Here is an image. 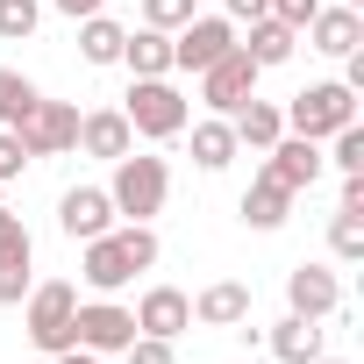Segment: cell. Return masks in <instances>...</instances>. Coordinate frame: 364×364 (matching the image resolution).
<instances>
[{
	"label": "cell",
	"instance_id": "obj_19",
	"mask_svg": "<svg viewBox=\"0 0 364 364\" xmlns=\"http://www.w3.org/2000/svg\"><path fill=\"white\" fill-rule=\"evenodd\" d=\"M122 65L136 79H171V36L164 29H129L122 36Z\"/></svg>",
	"mask_w": 364,
	"mask_h": 364
},
{
	"label": "cell",
	"instance_id": "obj_29",
	"mask_svg": "<svg viewBox=\"0 0 364 364\" xmlns=\"http://www.w3.org/2000/svg\"><path fill=\"white\" fill-rule=\"evenodd\" d=\"M193 15H200L193 0H143V29H164V36H171V29H186Z\"/></svg>",
	"mask_w": 364,
	"mask_h": 364
},
{
	"label": "cell",
	"instance_id": "obj_13",
	"mask_svg": "<svg viewBox=\"0 0 364 364\" xmlns=\"http://www.w3.org/2000/svg\"><path fill=\"white\" fill-rule=\"evenodd\" d=\"M129 314H136V336H164V343H178V336L193 328V300L178 293V286H150Z\"/></svg>",
	"mask_w": 364,
	"mask_h": 364
},
{
	"label": "cell",
	"instance_id": "obj_14",
	"mask_svg": "<svg viewBox=\"0 0 364 364\" xmlns=\"http://www.w3.org/2000/svg\"><path fill=\"white\" fill-rule=\"evenodd\" d=\"M29 264H36V243H29V229L8 215V222H0V307H22L29 300Z\"/></svg>",
	"mask_w": 364,
	"mask_h": 364
},
{
	"label": "cell",
	"instance_id": "obj_7",
	"mask_svg": "<svg viewBox=\"0 0 364 364\" xmlns=\"http://www.w3.org/2000/svg\"><path fill=\"white\" fill-rule=\"evenodd\" d=\"M72 336H79V350H93V357H122V350H129V336H136V314H129V307H114V300L100 293V300H79Z\"/></svg>",
	"mask_w": 364,
	"mask_h": 364
},
{
	"label": "cell",
	"instance_id": "obj_22",
	"mask_svg": "<svg viewBox=\"0 0 364 364\" xmlns=\"http://www.w3.org/2000/svg\"><path fill=\"white\" fill-rule=\"evenodd\" d=\"M286 208H293V193L279 186L272 171H257V178H250V193H243V222H250V229H279Z\"/></svg>",
	"mask_w": 364,
	"mask_h": 364
},
{
	"label": "cell",
	"instance_id": "obj_9",
	"mask_svg": "<svg viewBox=\"0 0 364 364\" xmlns=\"http://www.w3.org/2000/svg\"><path fill=\"white\" fill-rule=\"evenodd\" d=\"M286 307L293 314H307V321H328L336 307H343V279H336V264H293L286 272Z\"/></svg>",
	"mask_w": 364,
	"mask_h": 364
},
{
	"label": "cell",
	"instance_id": "obj_16",
	"mask_svg": "<svg viewBox=\"0 0 364 364\" xmlns=\"http://www.w3.org/2000/svg\"><path fill=\"white\" fill-rule=\"evenodd\" d=\"M72 150H86V157H129L136 150V129H129V114L122 107H93V114H79V143Z\"/></svg>",
	"mask_w": 364,
	"mask_h": 364
},
{
	"label": "cell",
	"instance_id": "obj_8",
	"mask_svg": "<svg viewBox=\"0 0 364 364\" xmlns=\"http://www.w3.org/2000/svg\"><path fill=\"white\" fill-rule=\"evenodd\" d=\"M250 93H257V65H250V50H243V43H236V50H222V58L200 72V100H208L215 114H236Z\"/></svg>",
	"mask_w": 364,
	"mask_h": 364
},
{
	"label": "cell",
	"instance_id": "obj_26",
	"mask_svg": "<svg viewBox=\"0 0 364 364\" xmlns=\"http://www.w3.org/2000/svg\"><path fill=\"white\" fill-rule=\"evenodd\" d=\"M36 22H43L36 0H0V43H29V36H36Z\"/></svg>",
	"mask_w": 364,
	"mask_h": 364
},
{
	"label": "cell",
	"instance_id": "obj_23",
	"mask_svg": "<svg viewBox=\"0 0 364 364\" xmlns=\"http://www.w3.org/2000/svg\"><path fill=\"white\" fill-rule=\"evenodd\" d=\"M229 157H236V129H229V114L193 122V164H200V171H222Z\"/></svg>",
	"mask_w": 364,
	"mask_h": 364
},
{
	"label": "cell",
	"instance_id": "obj_28",
	"mask_svg": "<svg viewBox=\"0 0 364 364\" xmlns=\"http://www.w3.org/2000/svg\"><path fill=\"white\" fill-rule=\"evenodd\" d=\"M321 157H328L336 171H364V122H350V129H336Z\"/></svg>",
	"mask_w": 364,
	"mask_h": 364
},
{
	"label": "cell",
	"instance_id": "obj_5",
	"mask_svg": "<svg viewBox=\"0 0 364 364\" xmlns=\"http://www.w3.org/2000/svg\"><path fill=\"white\" fill-rule=\"evenodd\" d=\"M72 321H79V286H72V279H43V286H29V343H36L43 357H58V350L79 343Z\"/></svg>",
	"mask_w": 364,
	"mask_h": 364
},
{
	"label": "cell",
	"instance_id": "obj_31",
	"mask_svg": "<svg viewBox=\"0 0 364 364\" xmlns=\"http://www.w3.org/2000/svg\"><path fill=\"white\" fill-rule=\"evenodd\" d=\"M29 171V150H22V136L15 129H0V186H8V178H22Z\"/></svg>",
	"mask_w": 364,
	"mask_h": 364
},
{
	"label": "cell",
	"instance_id": "obj_25",
	"mask_svg": "<svg viewBox=\"0 0 364 364\" xmlns=\"http://www.w3.org/2000/svg\"><path fill=\"white\" fill-rule=\"evenodd\" d=\"M36 100H43L36 79H22L15 65H0V129H22V122L36 114Z\"/></svg>",
	"mask_w": 364,
	"mask_h": 364
},
{
	"label": "cell",
	"instance_id": "obj_3",
	"mask_svg": "<svg viewBox=\"0 0 364 364\" xmlns=\"http://www.w3.org/2000/svg\"><path fill=\"white\" fill-rule=\"evenodd\" d=\"M122 114H129V129H136V136H150V143L186 136V122H193L186 93H178L171 79H136V86H129V100H122Z\"/></svg>",
	"mask_w": 364,
	"mask_h": 364
},
{
	"label": "cell",
	"instance_id": "obj_36",
	"mask_svg": "<svg viewBox=\"0 0 364 364\" xmlns=\"http://www.w3.org/2000/svg\"><path fill=\"white\" fill-rule=\"evenodd\" d=\"M50 364H100V357H93V350H79V343H72V350H58V357H50Z\"/></svg>",
	"mask_w": 364,
	"mask_h": 364
},
{
	"label": "cell",
	"instance_id": "obj_2",
	"mask_svg": "<svg viewBox=\"0 0 364 364\" xmlns=\"http://www.w3.org/2000/svg\"><path fill=\"white\" fill-rule=\"evenodd\" d=\"M164 193H171V171H164V157H114V178H107V200H114V215L122 222H150V215H164Z\"/></svg>",
	"mask_w": 364,
	"mask_h": 364
},
{
	"label": "cell",
	"instance_id": "obj_35",
	"mask_svg": "<svg viewBox=\"0 0 364 364\" xmlns=\"http://www.w3.org/2000/svg\"><path fill=\"white\" fill-rule=\"evenodd\" d=\"M58 15H72V22H86V15H107V0H50Z\"/></svg>",
	"mask_w": 364,
	"mask_h": 364
},
{
	"label": "cell",
	"instance_id": "obj_38",
	"mask_svg": "<svg viewBox=\"0 0 364 364\" xmlns=\"http://www.w3.org/2000/svg\"><path fill=\"white\" fill-rule=\"evenodd\" d=\"M343 8H364V0H343Z\"/></svg>",
	"mask_w": 364,
	"mask_h": 364
},
{
	"label": "cell",
	"instance_id": "obj_30",
	"mask_svg": "<svg viewBox=\"0 0 364 364\" xmlns=\"http://www.w3.org/2000/svg\"><path fill=\"white\" fill-rule=\"evenodd\" d=\"M129 364H178V350L164 343V336H129V350H122Z\"/></svg>",
	"mask_w": 364,
	"mask_h": 364
},
{
	"label": "cell",
	"instance_id": "obj_6",
	"mask_svg": "<svg viewBox=\"0 0 364 364\" xmlns=\"http://www.w3.org/2000/svg\"><path fill=\"white\" fill-rule=\"evenodd\" d=\"M222 50H236V22L229 15H193L186 29H171V72H208Z\"/></svg>",
	"mask_w": 364,
	"mask_h": 364
},
{
	"label": "cell",
	"instance_id": "obj_1",
	"mask_svg": "<svg viewBox=\"0 0 364 364\" xmlns=\"http://www.w3.org/2000/svg\"><path fill=\"white\" fill-rule=\"evenodd\" d=\"M157 264V236H150V222H114L107 236H93L86 243V257H79V279L93 286V293H122L136 272H150Z\"/></svg>",
	"mask_w": 364,
	"mask_h": 364
},
{
	"label": "cell",
	"instance_id": "obj_24",
	"mask_svg": "<svg viewBox=\"0 0 364 364\" xmlns=\"http://www.w3.org/2000/svg\"><path fill=\"white\" fill-rule=\"evenodd\" d=\"M122 36H129L122 22L86 15V22H79V58H86V65H122Z\"/></svg>",
	"mask_w": 364,
	"mask_h": 364
},
{
	"label": "cell",
	"instance_id": "obj_17",
	"mask_svg": "<svg viewBox=\"0 0 364 364\" xmlns=\"http://www.w3.org/2000/svg\"><path fill=\"white\" fill-rule=\"evenodd\" d=\"M229 129H236V150H257V157H264V150H272V143L286 136V107H279V100H257V93H250V100H243V107L229 114Z\"/></svg>",
	"mask_w": 364,
	"mask_h": 364
},
{
	"label": "cell",
	"instance_id": "obj_34",
	"mask_svg": "<svg viewBox=\"0 0 364 364\" xmlns=\"http://www.w3.org/2000/svg\"><path fill=\"white\" fill-rule=\"evenodd\" d=\"M336 208H350V215H364V171H343V200Z\"/></svg>",
	"mask_w": 364,
	"mask_h": 364
},
{
	"label": "cell",
	"instance_id": "obj_33",
	"mask_svg": "<svg viewBox=\"0 0 364 364\" xmlns=\"http://www.w3.org/2000/svg\"><path fill=\"white\" fill-rule=\"evenodd\" d=\"M222 15L229 22H257V15H272V0H222Z\"/></svg>",
	"mask_w": 364,
	"mask_h": 364
},
{
	"label": "cell",
	"instance_id": "obj_4",
	"mask_svg": "<svg viewBox=\"0 0 364 364\" xmlns=\"http://www.w3.org/2000/svg\"><path fill=\"white\" fill-rule=\"evenodd\" d=\"M350 122H357V93H350L343 79H321V86H307V93L286 100V129L307 136V143H328V136L350 129Z\"/></svg>",
	"mask_w": 364,
	"mask_h": 364
},
{
	"label": "cell",
	"instance_id": "obj_12",
	"mask_svg": "<svg viewBox=\"0 0 364 364\" xmlns=\"http://www.w3.org/2000/svg\"><path fill=\"white\" fill-rule=\"evenodd\" d=\"M264 171L279 178L286 193H307L314 178L328 171V157H321V143H307V136H293V129H286V136H279V143L264 150Z\"/></svg>",
	"mask_w": 364,
	"mask_h": 364
},
{
	"label": "cell",
	"instance_id": "obj_10",
	"mask_svg": "<svg viewBox=\"0 0 364 364\" xmlns=\"http://www.w3.org/2000/svg\"><path fill=\"white\" fill-rule=\"evenodd\" d=\"M15 136H22L29 157H58V150L79 143V107H72V100H36V114H29Z\"/></svg>",
	"mask_w": 364,
	"mask_h": 364
},
{
	"label": "cell",
	"instance_id": "obj_27",
	"mask_svg": "<svg viewBox=\"0 0 364 364\" xmlns=\"http://www.w3.org/2000/svg\"><path fill=\"white\" fill-rule=\"evenodd\" d=\"M328 250H336L343 264H357V257H364V215L336 208V222H328Z\"/></svg>",
	"mask_w": 364,
	"mask_h": 364
},
{
	"label": "cell",
	"instance_id": "obj_20",
	"mask_svg": "<svg viewBox=\"0 0 364 364\" xmlns=\"http://www.w3.org/2000/svg\"><path fill=\"white\" fill-rule=\"evenodd\" d=\"M243 50H250V65H257V72H272V65H286V58L300 50V29H286V22L257 15V22H250V43H243Z\"/></svg>",
	"mask_w": 364,
	"mask_h": 364
},
{
	"label": "cell",
	"instance_id": "obj_15",
	"mask_svg": "<svg viewBox=\"0 0 364 364\" xmlns=\"http://www.w3.org/2000/svg\"><path fill=\"white\" fill-rule=\"evenodd\" d=\"M300 36L321 58H350V50H364V8H314V22Z\"/></svg>",
	"mask_w": 364,
	"mask_h": 364
},
{
	"label": "cell",
	"instance_id": "obj_32",
	"mask_svg": "<svg viewBox=\"0 0 364 364\" xmlns=\"http://www.w3.org/2000/svg\"><path fill=\"white\" fill-rule=\"evenodd\" d=\"M314 8H321V0H272V22H286V29H307V22H314Z\"/></svg>",
	"mask_w": 364,
	"mask_h": 364
},
{
	"label": "cell",
	"instance_id": "obj_11",
	"mask_svg": "<svg viewBox=\"0 0 364 364\" xmlns=\"http://www.w3.org/2000/svg\"><path fill=\"white\" fill-rule=\"evenodd\" d=\"M122 215H114V200H107V186H65V200H58V229L72 236V243H93V236H107Z\"/></svg>",
	"mask_w": 364,
	"mask_h": 364
},
{
	"label": "cell",
	"instance_id": "obj_37",
	"mask_svg": "<svg viewBox=\"0 0 364 364\" xmlns=\"http://www.w3.org/2000/svg\"><path fill=\"white\" fill-rule=\"evenodd\" d=\"M314 364H343V357H314Z\"/></svg>",
	"mask_w": 364,
	"mask_h": 364
},
{
	"label": "cell",
	"instance_id": "obj_18",
	"mask_svg": "<svg viewBox=\"0 0 364 364\" xmlns=\"http://www.w3.org/2000/svg\"><path fill=\"white\" fill-rule=\"evenodd\" d=\"M193 321H208V328H243V321H250V286H243V279H215V286H200Z\"/></svg>",
	"mask_w": 364,
	"mask_h": 364
},
{
	"label": "cell",
	"instance_id": "obj_39",
	"mask_svg": "<svg viewBox=\"0 0 364 364\" xmlns=\"http://www.w3.org/2000/svg\"><path fill=\"white\" fill-rule=\"evenodd\" d=\"M0 222H8V208H0Z\"/></svg>",
	"mask_w": 364,
	"mask_h": 364
},
{
	"label": "cell",
	"instance_id": "obj_21",
	"mask_svg": "<svg viewBox=\"0 0 364 364\" xmlns=\"http://www.w3.org/2000/svg\"><path fill=\"white\" fill-rule=\"evenodd\" d=\"M272 357H279V364H314V357H321V321L286 314V321L272 328Z\"/></svg>",
	"mask_w": 364,
	"mask_h": 364
}]
</instances>
